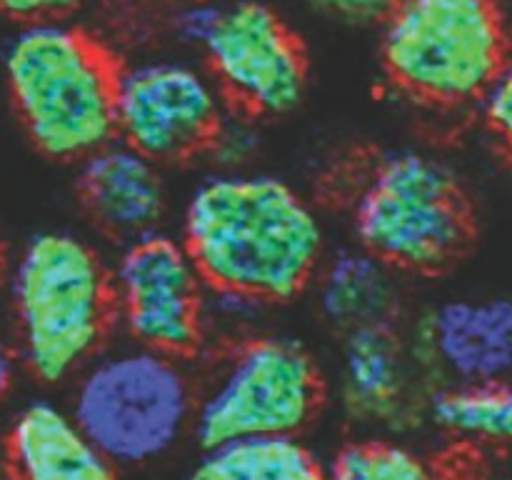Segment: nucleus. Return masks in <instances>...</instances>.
I'll return each instance as SVG.
<instances>
[{
  "label": "nucleus",
  "instance_id": "39448f33",
  "mask_svg": "<svg viewBox=\"0 0 512 480\" xmlns=\"http://www.w3.org/2000/svg\"><path fill=\"white\" fill-rule=\"evenodd\" d=\"M360 248L393 270L435 273L470 240V205L458 178L423 150H390L368 170L353 200Z\"/></svg>",
  "mask_w": 512,
  "mask_h": 480
},
{
  "label": "nucleus",
  "instance_id": "9d476101",
  "mask_svg": "<svg viewBox=\"0 0 512 480\" xmlns=\"http://www.w3.org/2000/svg\"><path fill=\"white\" fill-rule=\"evenodd\" d=\"M203 53L223 98L243 113L283 115L303 100L308 85L303 43L270 5L258 0L223 5Z\"/></svg>",
  "mask_w": 512,
  "mask_h": 480
},
{
  "label": "nucleus",
  "instance_id": "f3484780",
  "mask_svg": "<svg viewBox=\"0 0 512 480\" xmlns=\"http://www.w3.org/2000/svg\"><path fill=\"white\" fill-rule=\"evenodd\" d=\"M433 425L455 438L512 445V378L490 383H453L430 395Z\"/></svg>",
  "mask_w": 512,
  "mask_h": 480
},
{
  "label": "nucleus",
  "instance_id": "423d86ee",
  "mask_svg": "<svg viewBox=\"0 0 512 480\" xmlns=\"http://www.w3.org/2000/svg\"><path fill=\"white\" fill-rule=\"evenodd\" d=\"M195 393L178 358L138 345L90 363L70 415L118 468L165 458L193 430Z\"/></svg>",
  "mask_w": 512,
  "mask_h": 480
},
{
  "label": "nucleus",
  "instance_id": "a211bd4d",
  "mask_svg": "<svg viewBox=\"0 0 512 480\" xmlns=\"http://www.w3.org/2000/svg\"><path fill=\"white\" fill-rule=\"evenodd\" d=\"M325 480H438L425 455L390 438L343 445L325 465Z\"/></svg>",
  "mask_w": 512,
  "mask_h": 480
},
{
  "label": "nucleus",
  "instance_id": "2eb2a0df",
  "mask_svg": "<svg viewBox=\"0 0 512 480\" xmlns=\"http://www.w3.org/2000/svg\"><path fill=\"white\" fill-rule=\"evenodd\" d=\"M320 310L348 330L390 323L395 310L393 268L363 248L340 250L318 268Z\"/></svg>",
  "mask_w": 512,
  "mask_h": 480
},
{
  "label": "nucleus",
  "instance_id": "4468645a",
  "mask_svg": "<svg viewBox=\"0 0 512 480\" xmlns=\"http://www.w3.org/2000/svg\"><path fill=\"white\" fill-rule=\"evenodd\" d=\"M408 358L390 323L348 330L343 345V400L353 418L378 425L405 420Z\"/></svg>",
  "mask_w": 512,
  "mask_h": 480
},
{
  "label": "nucleus",
  "instance_id": "4be33fe9",
  "mask_svg": "<svg viewBox=\"0 0 512 480\" xmlns=\"http://www.w3.org/2000/svg\"><path fill=\"white\" fill-rule=\"evenodd\" d=\"M310 3L348 20H383L398 0H310Z\"/></svg>",
  "mask_w": 512,
  "mask_h": 480
},
{
  "label": "nucleus",
  "instance_id": "ddd939ff",
  "mask_svg": "<svg viewBox=\"0 0 512 480\" xmlns=\"http://www.w3.org/2000/svg\"><path fill=\"white\" fill-rule=\"evenodd\" d=\"M10 480H120L118 465L80 430L70 410L33 400L5 435Z\"/></svg>",
  "mask_w": 512,
  "mask_h": 480
},
{
  "label": "nucleus",
  "instance_id": "393cba45",
  "mask_svg": "<svg viewBox=\"0 0 512 480\" xmlns=\"http://www.w3.org/2000/svg\"><path fill=\"white\" fill-rule=\"evenodd\" d=\"M0 270H3V250H0Z\"/></svg>",
  "mask_w": 512,
  "mask_h": 480
},
{
  "label": "nucleus",
  "instance_id": "f257e3e1",
  "mask_svg": "<svg viewBox=\"0 0 512 480\" xmlns=\"http://www.w3.org/2000/svg\"><path fill=\"white\" fill-rule=\"evenodd\" d=\"M323 240L308 200L265 173L213 175L183 213V245L205 285L260 305L285 303L313 283Z\"/></svg>",
  "mask_w": 512,
  "mask_h": 480
},
{
  "label": "nucleus",
  "instance_id": "5701e85b",
  "mask_svg": "<svg viewBox=\"0 0 512 480\" xmlns=\"http://www.w3.org/2000/svg\"><path fill=\"white\" fill-rule=\"evenodd\" d=\"M13 380H15V358L10 353L8 345L0 340V398L10 393L13 388Z\"/></svg>",
  "mask_w": 512,
  "mask_h": 480
},
{
  "label": "nucleus",
  "instance_id": "7ed1b4c3",
  "mask_svg": "<svg viewBox=\"0 0 512 480\" xmlns=\"http://www.w3.org/2000/svg\"><path fill=\"white\" fill-rule=\"evenodd\" d=\"M10 290L23 358L45 383L83 368L115 315L110 273L73 233L33 235L20 250Z\"/></svg>",
  "mask_w": 512,
  "mask_h": 480
},
{
  "label": "nucleus",
  "instance_id": "20e7f679",
  "mask_svg": "<svg viewBox=\"0 0 512 480\" xmlns=\"http://www.w3.org/2000/svg\"><path fill=\"white\" fill-rule=\"evenodd\" d=\"M388 78L433 105L480 100L508 65L498 0H398L383 18Z\"/></svg>",
  "mask_w": 512,
  "mask_h": 480
},
{
  "label": "nucleus",
  "instance_id": "aec40b11",
  "mask_svg": "<svg viewBox=\"0 0 512 480\" xmlns=\"http://www.w3.org/2000/svg\"><path fill=\"white\" fill-rule=\"evenodd\" d=\"M480 100H483V113L490 130L512 153V65H505L503 73Z\"/></svg>",
  "mask_w": 512,
  "mask_h": 480
},
{
  "label": "nucleus",
  "instance_id": "f03ea898",
  "mask_svg": "<svg viewBox=\"0 0 512 480\" xmlns=\"http://www.w3.org/2000/svg\"><path fill=\"white\" fill-rule=\"evenodd\" d=\"M118 70L98 40L60 20L23 25L3 53L15 115L55 160H83L113 143Z\"/></svg>",
  "mask_w": 512,
  "mask_h": 480
},
{
  "label": "nucleus",
  "instance_id": "9b49d317",
  "mask_svg": "<svg viewBox=\"0 0 512 480\" xmlns=\"http://www.w3.org/2000/svg\"><path fill=\"white\" fill-rule=\"evenodd\" d=\"M418 348L453 383L512 378V300L455 298L418 330Z\"/></svg>",
  "mask_w": 512,
  "mask_h": 480
},
{
  "label": "nucleus",
  "instance_id": "0eeeda50",
  "mask_svg": "<svg viewBox=\"0 0 512 480\" xmlns=\"http://www.w3.org/2000/svg\"><path fill=\"white\" fill-rule=\"evenodd\" d=\"M323 403L313 355L278 335H258L228 355L195 400L193 433L200 448L240 438L300 435Z\"/></svg>",
  "mask_w": 512,
  "mask_h": 480
},
{
  "label": "nucleus",
  "instance_id": "1a4fd4ad",
  "mask_svg": "<svg viewBox=\"0 0 512 480\" xmlns=\"http://www.w3.org/2000/svg\"><path fill=\"white\" fill-rule=\"evenodd\" d=\"M110 285L115 315L138 345L180 358L203 343L208 285L183 240L158 230L130 240Z\"/></svg>",
  "mask_w": 512,
  "mask_h": 480
},
{
  "label": "nucleus",
  "instance_id": "f8f14e48",
  "mask_svg": "<svg viewBox=\"0 0 512 480\" xmlns=\"http://www.w3.org/2000/svg\"><path fill=\"white\" fill-rule=\"evenodd\" d=\"M78 195L100 228L128 240L155 233L165 215L158 163L118 138L80 160Z\"/></svg>",
  "mask_w": 512,
  "mask_h": 480
},
{
  "label": "nucleus",
  "instance_id": "6ab92c4d",
  "mask_svg": "<svg viewBox=\"0 0 512 480\" xmlns=\"http://www.w3.org/2000/svg\"><path fill=\"white\" fill-rule=\"evenodd\" d=\"M220 15H223V5L213 3V0H193V3L183 5L173 18V30L185 45L193 48H205V43L213 35L215 25H218Z\"/></svg>",
  "mask_w": 512,
  "mask_h": 480
},
{
  "label": "nucleus",
  "instance_id": "6e6552de",
  "mask_svg": "<svg viewBox=\"0 0 512 480\" xmlns=\"http://www.w3.org/2000/svg\"><path fill=\"white\" fill-rule=\"evenodd\" d=\"M225 115L215 80L193 65L145 60L118 70L115 138L155 163L208 150Z\"/></svg>",
  "mask_w": 512,
  "mask_h": 480
},
{
  "label": "nucleus",
  "instance_id": "412c9836",
  "mask_svg": "<svg viewBox=\"0 0 512 480\" xmlns=\"http://www.w3.org/2000/svg\"><path fill=\"white\" fill-rule=\"evenodd\" d=\"M75 5H80V0H0V13L28 25L60 18Z\"/></svg>",
  "mask_w": 512,
  "mask_h": 480
},
{
  "label": "nucleus",
  "instance_id": "b1692460",
  "mask_svg": "<svg viewBox=\"0 0 512 480\" xmlns=\"http://www.w3.org/2000/svg\"><path fill=\"white\" fill-rule=\"evenodd\" d=\"M493 480H512V475H503V478H493Z\"/></svg>",
  "mask_w": 512,
  "mask_h": 480
},
{
  "label": "nucleus",
  "instance_id": "dca6fc26",
  "mask_svg": "<svg viewBox=\"0 0 512 480\" xmlns=\"http://www.w3.org/2000/svg\"><path fill=\"white\" fill-rule=\"evenodd\" d=\"M188 480H325V463L300 435L240 438L203 448Z\"/></svg>",
  "mask_w": 512,
  "mask_h": 480
}]
</instances>
